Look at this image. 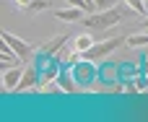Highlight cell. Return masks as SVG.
<instances>
[{"label": "cell", "mask_w": 148, "mask_h": 122, "mask_svg": "<svg viewBox=\"0 0 148 122\" xmlns=\"http://www.w3.org/2000/svg\"><path fill=\"white\" fill-rule=\"evenodd\" d=\"M47 8H52V0H31L23 10H26V13H42V10H47Z\"/></svg>", "instance_id": "cell-13"}, {"label": "cell", "mask_w": 148, "mask_h": 122, "mask_svg": "<svg viewBox=\"0 0 148 122\" xmlns=\"http://www.w3.org/2000/svg\"><path fill=\"white\" fill-rule=\"evenodd\" d=\"M55 18L57 21H65V23H75V21H83L86 18V10L78 8V5H68V8H57L55 10Z\"/></svg>", "instance_id": "cell-9"}, {"label": "cell", "mask_w": 148, "mask_h": 122, "mask_svg": "<svg viewBox=\"0 0 148 122\" xmlns=\"http://www.w3.org/2000/svg\"><path fill=\"white\" fill-rule=\"evenodd\" d=\"M143 29H146V31H148V16H146V21H143Z\"/></svg>", "instance_id": "cell-18"}, {"label": "cell", "mask_w": 148, "mask_h": 122, "mask_svg": "<svg viewBox=\"0 0 148 122\" xmlns=\"http://www.w3.org/2000/svg\"><path fill=\"white\" fill-rule=\"evenodd\" d=\"M73 68V75H75V81L86 88V86H91L96 78H99V65L94 62V60H86V57H81L75 65H70Z\"/></svg>", "instance_id": "cell-4"}, {"label": "cell", "mask_w": 148, "mask_h": 122, "mask_svg": "<svg viewBox=\"0 0 148 122\" xmlns=\"http://www.w3.org/2000/svg\"><path fill=\"white\" fill-rule=\"evenodd\" d=\"M39 91H42V94H65V91H62V86H60V81L42 83V86H39Z\"/></svg>", "instance_id": "cell-14"}, {"label": "cell", "mask_w": 148, "mask_h": 122, "mask_svg": "<svg viewBox=\"0 0 148 122\" xmlns=\"http://www.w3.org/2000/svg\"><path fill=\"white\" fill-rule=\"evenodd\" d=\"M23 60L13 52V47L8 44V42H0V68L3 70H8V68H13V65H21Z\"/></svg>", "instance_id": "cell-10"}, {"label": "cell", "mask_w": 148, "mask_h": 122, "mask_svg": "<svg viewBox=\"0 0 148 122\" xmlns=\"http://www.w3.org/2000/svg\"><path fill=\"white\" fill-rule=\"evenodd\" d=\"M39 83H42V68L36 62H26V70L18 81V88L16 91H39Z\"/></svg>", "instance_id": "cell-5"}, {"label": "cell", "mask_w": 148, "mask_h": 122, "mask_svg": "<svg viewBox=\"0 0 148 122\" xmlns=\"http://www.w3.org/2000/svg\"><path fill=\"white\" fill-rule=\"evenodd\" d=\"M94 42H96V39H94L91 34H78V36L73 39V47H75L78 52H86V49L94 47Z\"/></svg>", "instance_id": "cell-12"}, {"label": "cell", "mask_w": 148, "mask_h": 122, "mask_svg": "<svg viewBox=\"0 0 148 122\" xmlns=\"http://www.w3.org/2000/svg\"><path fill=\"white\" fill-rule=\"evenodd\" d=\"M125 16L117 10V8H109V10H94V13H86V18L81 21L88 31H107L117 23H122Z\"/></svg>", "instance_id": "cell-1"}, {"label": "cell", "mask_w": 148, "mask_h": 122, "mask_svg": "<svg viewBox=\"0 0 148 122\" xmlns=\"http://www.w3.org/2000/svg\"><path fill=\"white\" fill-rule=\"evenodd\" d=\"M125 3H127L138 16H146V13H148V3H146V0H125Z\"/></svg>", "instance_id": "cell-15"}, {"label": "cell", "mask_w": 148, "mask_h": 122, "mask_svg": "<svg viewBox=\"0 0 148 122\" xmlns=\"http://www.w3.org/2000/svg\"><path fill=\"white\" fill-rule=\"evenodd\" d=\"M146 3H148V0H146Z\"/></svg>", "instance_id": "cell-20"}, {"label": "cell", "mask_w": 148, "mask_h": 122, "mask_svg": "<svg viewBox=\"0 0 148 122\" xmlns=\"http://www.w3.org/2000/svg\"><path fill=\"white\" fill-rule=\"evenodd\" d=\"M125 44V39L122 36H109V39H101V42H94V47L91 49H86L83 52V57L86 60H94V62H101L104 57H109L117 47H122Z\"/></svg>", "instance_id": "cell-3"}, {"label": "cell", "mask_w": 148, "mask_h": 122, "mask_svg": "<svg viewBox=\"0 0 148 122\" xmlns=\"http://www.w3.org/2000/svg\"><path fill=\"white\" fill-rule=\"evenodd\" d=\"M120 0H94V5H96V10H109V8H114Z\"/></svg>", "instance_id": "cell-16"}, {"label": "cell", "mask_w": 148, "mask_h": 122, "mask_svg": "<svg viewBox=\"0 0 148 122\" xmlns=\"http://www.w3.org/2000/svg\"><path fill=\"white\" fill-rule=\"evenodd\" d=\"M125 47H130V49H146L148 47V31H135V34H127L125 36Z\"/></svg>", "instance_id": "cell-11"}, {"label": "cell", "mask_w": 148, "mask_h": 122, "mask_svg": "<svg viewBox=\"0 0 148 122\" xmlns=\"http://www.w3.org/2000/svg\"><path fill=\"white\" fill-rule=\"evenodd\" d=\"M70 42V34L65 31V34H57V36H52V39H47L44 44H39V55L44 57V60H49V57H55L65 44Z\"/></svg>", "instance_id": "cell-6"}, {"label": "cell", "mask_w": 148, "mask_h": 122, "mask_svg": "<svg viewBox=\"0 0 148 122\" xmlns=\"http://www.w3.org/2000/svg\"><path fill=\"white\" fill-rule=\"evenodd\" d=\"M13 3H16V5H18V8H21V10H23V8H26V5H29V3H31V0H13Z\"/></svg>", "instance_id": "cell-17"}, {"label": "cell", "mask_w": 148, "mask_h": 122, "mask_svg": "<svg viewBox=\"0 0 148 122\" xmlns=\"http://www.w3.org/2000/svg\"><path fill=\"white\" fill-rule=\"evenodd\" d=\"M60 86H62V91L65 94H81L83 91V86L75 81V75H73V68L70 65H62V73H60Z\"/></svg>", "instance_id": "cell-8"}, {"label": "cell", "mask_w": 148, "mask_h": 122, "mask_svg": "<svg viewBox=\"0 0 148 122\" xmlns=\"http://www.w3.org/2000/svg\"><path fill=\"white\" fill-rule=\"evenodd\" d=\"M23 70H26V62H21V65H13V68L3 70V91H5V94H13V91L18 88V81H21Z\"/></svg>", "instance_id": "cell-7"}, {"label": "cell", "mask_w": 148, "mask_h": 122, "mask_svg": "<svg viewBox=\"0 0 148 122\" xmlns=\"http://www.w3.org/2000/svg\"><path fill=\"white\" fill-rule=\"evenodd\" d=\"M86 3H88V5H94V0H86ZM94 8H96V5H94Z\"/></svg>", "instance_id": "cell-19"}, {"label": "cell", "mask_w": 148, "mask_h": 122, "mask_svg": "<svg viewBox=\"0 0 148 122\" xmlns=\"http://www.w3.org/2000/svg\"><path fill=\"white\" fill-rule=\"evenodd\" d=\"M0 39H3V42H8V44L13 47V52H16L23 62H31V60H36V55H39V47H36V44H31V42L21 39V36H16V34H10V31H3V34H0Z\"/></svg>", "instance_id": "cell-2"}]
</instances>
